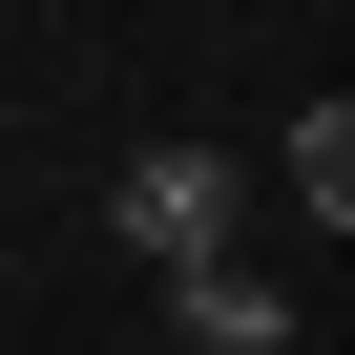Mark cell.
Returning a JSON list of instances; mask_svg holds the SVG:
<instances>
[{"mask_svg": "<svg viewBox=\"0 0 355 355\" xmlns=\"http://www.w3.org/2000/svg\"><path fill=\"white\" fill-rule=\"evenodd\" d=\"M293 209L355 230V105H293Z\"/></svg>", "mask_w": 355, "mask_h": 355, "instance_id": "cell-3", "label": "cell"}, {"mask_svg": "<svg viewBox=\"0 0 355 355\" xmlns=\"http://www.w3.org/2000/svg\"><path fill=\"white\" fill-rule=\"evenodd\" d=\"M230 146H125V189H105V230L146 251V272H230Z\"/></svg>", "mask_w": 355, "mask_h": 355, "instance_id": "cell-1", "label": "cell"}, {"mask_svg": "<svg viewBox=\"0 0 355 355\" xmlns=\"http://www.w3.org/2000/svg\"><path fill=\"white\" fill-rule=\"evenodd\" d=\"M167 313H189V355H293V293L230 251V272H167Z\"/></svg>", "mask_w": 355, "mask_h": 355, "instance_id": "cell-2", "label": "cell"}]
</instances>
